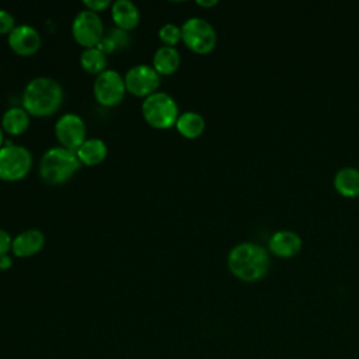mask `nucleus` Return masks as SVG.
Instances as JSON below:
<instances>
[{
    "label": "nucleus",
    "mask_w": 359,
    "mask_h": 359,
    "mask_svg": "<svg viewBox=\"0 0 359 359\" xmlns=\"http://www.w3.org/2000/svg\"><path fill=\"white\" fill-rule=\"evenodd\" d=\"M97 48H98L101 52H104V53H111V52H114L118 46H116L115 41L112 39V36H111V35H107V36H102V39L100 41V43L97 45Z\"/></svg>",
    "instance_id": "obj_24"
},
{
    "label": "nucleus",
    "mask_w": 359,
    "mask_h": 359,
    "mask_svg": "<svg viewBox=\"0 0 359 359\" xmlns=\"http://www.w3.org/2000/svg\"><path fill=\"white\" fill-rule=\"evenodd\" d=\"M182 41L196 53H208L216 45V31L210 22L201 17H191L181 25Z\"/></svg>",
    "instance_id": "obj_6"
},
{
    "label": "nucleus",
    "mask_w": 359,
    "mask_h": 359,
    "mask_svg": "<svg viewBox=\"0 0 359 359\" xmlns=\"http://www.w3.org/2000/svg\"><path fill=\"white\" fill-rule=\"evenodd\" d=\"M45 244V236L41 230L29 229L20 233L11 243V251L20 258L31 257L42 250Z\"/></svg>",
    "instance_id": "obj_12"
},
{
    "label": "nucleus",
    "mask_w": 359,
    "mask_h": 359,
    "mask_svg": "<svg viewBox=\"0 0 359 359\" xmlns=\"http://www.w3.org/2000/svg\"><path fill=\"white\" fill-rule=\"evenodd\" d=\"M126 93L125 79L112 69L100 73L94 81V97L104 107L118 105Z\"/></svg>",
    "instance_id": "obj_8"
},
{
    "label": "nucleus",
    "mask_w": 359,
    "mask_h": 359,
    "mask_svg": "<svg viewBox=\"0 0 359 359\" xmlns=\"http://www.w3.org/2000/svg\"><path fill=\"white\" fill-rule=\"evenodd\" d=\"M334 185L345 196H359V170L353 167L341 168L335 174Z\"/></svg>",
    "instance_id": "obj_19"
},
{
    "label": "nucleus",
    "mask_w": 359,
    "mask_h": 359,
    "mask_svg": "<svg viewBox=\"0 0 359 359\" xmlns=\"http://www.w3.org/2000/svg\"><path fill=\"white\" fill-rule=\"evenodd\" d=\"M83 4L87 10L98 13L109 6V0H83Z\"/></svg>",
    "instance_id": "obj_23"
},
{
    "label": "nucleus",
    "mask_w": 359,
    "mask_h": 359,
    "mask_svg": "<svg viewBox=\"0 0 359 359\" xmlns=\"http://www.w3.org/2000/svg\"><path fill=\"white\" fill-rule=\"evenodd\" d=\"M158 38L163 41V43H165L167 46H174L177 45L181 39H182V34H181V28L177 27L175 24H164L160 29H158Z\"/></svg>",
    "instance_id": "obj_21"
},
{
    "label": "nucleus",
    "mask_w": 359,
    "mask_h": 359,
    "mask_svg": "<svg viewBox=\"0 0 359 359\" xmlns=\"http://www.w3.org/2000/svg\"><path fill=\"white\" fill-rule=\"evenodd\" d=\"M11 265H13V261L7 254L0 255V271H7V269H10Z\"/></svg>",
    "instance_id": "obj_26"
},
{
    "label": "nucleus",
    "mask_w": 359,
    "mask_h": 359,
    "mask_svg": "<svg viewBox=\"0 0 359 359\" xmlns=\"http://www.w3.org/2000/svg\"><path fill=\"white\" fill-rule=\"evenodd\" d=\"M126 91L136 97H149L160 86V74L149 65H136L125 74Z\"/></svg>",
    "instance_id": "obj_10"
},
{
    "label": "nucleus",
    "mask_w": 359,
    "mask_h": 359,
    "mask_svg": "<svg viewBox=\"0 0 359 359\" xmlns=\"http://www.w3.org/2000/svg\"><path fill=\"white\" fill-rule=\"evenodd\" d=\"M32 167V156L20 144H7L0 149V180H22Z\"/></svg>",
    "instance_id": "obj_5"
},
{
    "label": "nucleus",
    "mask_w": 359,
    "mask_h": 359,
    "mask_svg": "<svg viewBox=\"0 0 359 359\" xmlns=\"http://www.w3.org/2000/svg\"><path fill=\"white\" fill-rule=\"evenodd\" d=\"M15 27L14 15L4 8H0V34H10Z\"/></svg>",
    "instance_id": "obj_22"
},
{
    "label": "nucleus",
    "mask_w": 359,
    "mask_h": 359,
    "mask_svg": "<svg viewBox=\"0 0 359 359\" xmlns=\"http://www.w3.org/2000/svg\"><path fill=\"white\" fill-rule=\"evenodd\" d=\"M107 153H108V147L105 142L97 137L86 139V142L76 150V154L80 163L86 165L100 164L107 157Z\"/></svg>",
    "instance_id": "obj_16"
},
{
    "label": "nucleus",
    "mask_w": 359,
    "mask_h": 359,
    "mask_svg": "<svg viewBox=\"0 0 359 359\" xmlns=\"http://www.w3.org/2000/svg\"><path fill=\"white\" fill-rule=\"evenodd\" d=\"M229 269L241 280L261 279L269 269V257L264 247L255 243H241L231 248L227 257Z\"/></svg>",
    "instance_id": "obj_2"
},
{
    "label": "nucleus",
    "mask_w": 359,
    "mask_h": 359,
    "mask_svg": "<svg viewBox=\"0 0 359 359\" xmlns=\"http://www.w3.org/2000/svg\"><path fill=\"white\" fill-rule=\"evenodd\" d=\"M302 248V238L290 230H280L272 234L269 240V250L278 257H293Z\"/></svg>",
    "instance_id": "obj_14"
},
{
    "label": "nucleus",
    "mask_w": 359,
    "mask_h": 359,
    "mask_svg": "<svg viewBox=\"0 0 359 359\" xmlns=\"http://www.w3.org/2000/svg\"><path fill=\"white\" fill-rule=\"evenodd\" d=\"M63 102L62 86L50 77L32 79L22 93V108L34 116H49Z\"/></svg>",
    "instance_id": "obj_1"
},
{
    "label": "nucleus",
    "mask_w": 359,
    "mask_h": 359,
    "mask_svg": "<svg viewBox=\"0 0 359 359\" xmlns=\"http://www.w3.org/2000/svg\"><path fill=\"white\" fill-rule=\"evenodd\" d=\"M177 130L187 139H195L205 130V119L195 111L184 112L177 119Z\"/></svg>",
    "instance_id": "obj_18"
},
{
    "label": "nucleus",
    "mask_w": 359,
    "mask_h": 359,
    "mask_svg": "<svg viewBox=\"0 0 359 359\" xmlns=\"http://www.w3.org/2000/svg\"><path fill=\"white\" fill-rule=\"evenodd\" d=\"M86 123L77 114L67 112L62 115L55 125V135L62 147L76 151L86 142Z\"/></svg>",
    "instance_id": "obj_9"
},
{
    "label": "nucleus",
    "mask_w": 359,
    "mask_h": 359,
    "mask_svg": "<svg viewBox=\"0 0 359 359\" xmlns=\"http://www.w3.org/2000/svg\"><path fill=\"white\" fill-rule=\"evenodd\" d=\"M142 114L146 122L156 129L174 126L180 116L175 100L164 91H156L146 97L142 104Z\"/></svg>",
    "instance_id": "obj_4"
},
{
    "label": "nucleus",
    "mask_w": 359,
    "mask_h": 359,
    "mask_svg": "<svg viewBox=\"0 0 359 359\" xmlns=\"http://www.w3.org/2000/svg\"><path fill=\"white\" fill-rule=\"evenodd\" d=\"M11 243L13 240L10 234L6 230L0 229V255H4L8 250H11Z\"/></svg>",
    "instance_id": "obj_25"
},
{
    "label": "nucleus",
    "mask_w": 359,
    "mask_h": 359,
    "mask_svg": "<svg viewBox=\"0 0 359 359\" xmlns=\"http://www.w3.org/2000/svg\"><path fill=\"white\" fill-rule=\"evenodd\" d=\"M80 65L81 67L91 74H100L102 73L107 66V56L104 52H101L97 46L87 48L80 55Z\"/></svg>",
    "instance_id": "obj_20"
},
{
    "label": "nucleus",
    "mask_w": 359,
    "mask_h": 359,
    "mask_svg": "<svg viewBox=\"0 0 359 359\" xmlns=\"http://www.w3.org/2000/svg\"><path fill=\"white\" fill-rule=\"evenodd\" d=\"M180 52L174 46L163 45L160 46L153 56V67L158 74H172L180 67Z\"/></svg>",
    "instance_id": "obj_15"
},
{
    "label": "nucleus",
    "mask_w": 359,
    "mask_h": 359,
    "mask_svg": "<svg viewBox=\"0 0 359 359\" xmlns=\"http://www.w3.org/2000/svg\"><path fill=\"white\" fill-rule=\"evenodd\" d=\"M3 140H4V137H3V128L0 125V149L3 147Z\"/></svg>",
    "instance_id": "obj_28"
},
{
    "label": "nucleus",
    "mask_w": 359,
    "mask_h": 359,
    "mask_svg": "<svg viewBox=\"0 0 359 359\" xmlns=\"http://www.w3.org/2000/svg\"><path fill=\"white\" fill-rule=\"evenodd\" d=\"M81 163L76 154L62 146L50 147L41 158L39 174L41 178L52 185H60L69 181L80 168Z\"/></svg>",
    "instance_id": "obj_3"
},
{
    "label": "nucleus",
    "mask_w": 359,
    "mask_h": 359,
    "mask_svg": "<svg viewBox=\"0 0 359 359\" xmlns=\"http://www.w3.org/2000/svg\"><path fill=\"white\" fill-rule=\"evenodd\" d=\"M196 4H199V6H202V7H210V6L217 4V0H208V1H205V0H198Z\"/></svg>",
    "instance_id": "obj_27"
},
{
    "label": "nucleus",
    "mask_w": 359,
    "mask_h": 359,
    "mask_svg": "<svg viewBox=\"0 0 359 359\" xmlns=\"http://www.w3.org/2000/svg\"><path fill=\"white\" fill-rule=\"evenodd\" d=\"M74 41L87 48H94L104 36V25L100 15L91 10H81L76 14L72 24Z\"/></svg>",
    "instance_id": "obj_7"
},
{
    "label": "nucleus",
    "mask_w": 359,
    "mask_h": 359,
    "mask_svg": "<svg viewBox=\"0 0 359 359\" xmlns=\"http://www.w3.org/2000/svg\"><path fill=\"white\" fill-rule=\"evenodd\" d=\"M112 20L119 29L128 31L137 27L140 21V11L130 0H116L112 3Z\"/></svg>",
    "instance_id": "obj_13"
},
{
    "label": "nucleus",
    "mask_w": 359,
    "mask_h": 359,
    "mask_svg": "<svg viewBox=\"0 0 359 359\" xmlns=\"http://www.w3.org/2000/svg\"><path fill=\"white\" fill-rule=\"evenodd\" d=\"M29 126V114L20 107L8 108L1 116V128L8 135L17 136L24 133Z\"/></svg>",
    "instance_id": "obj_17"
},
{
    "label": "nucleus",
    "mask_w": 359,
    "mask_h": 359,
    "mask_svg": "<svg viewBox=\"0 0 359 359\" xmlns=\"http://www.w3.org/2000/svg\"><path fill=\"white\" fill-rule=\"evenodd\" d=\"M41 42L38 31L28 24H20L8 34L10 48L21 56H31L36 53L41 48Z\"/></svg>",
    "instance_id": "obj_11"
}]
</instances>
